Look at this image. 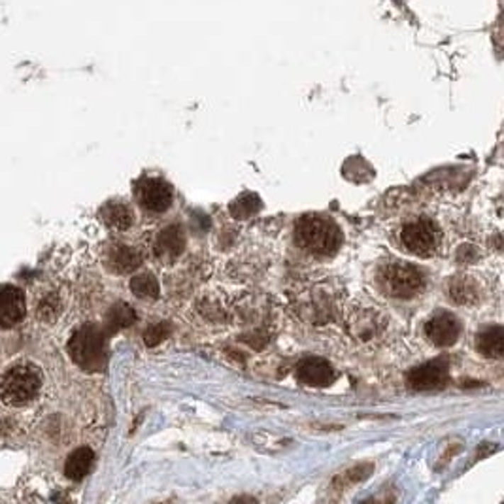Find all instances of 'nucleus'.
I'll return each mask as SVG.
<instances>
[{"instance_id": "nucleus-21", "label": "nucleus", "mask_w": 504, "mask_h": 504, "mask_svg": "<svg viewBox=\"0 0 504 504\" xmlns=\"http://www.w3.org/2000/svg\"><path fill=\"white\" fill-rule=\"evenodd\" d=\"M370 472H372V465H359L336 478V482H344L346 486H352V483H357L364 480V478H369Z\"/></svg>"}, {"instance_id": "nucleus-18", "label": "nucleus", "mask_w": 504, "mask_h": 504, "mask_svg": "<svg viewBox=\"0 0 504 504\" xmlns=\"http://www.w3.org/2000/svg\"><path fill=\"white\" fill-rule=\"evenodd\" d=\"M261 210V198L255 193H244L230 204V213L236 219H247Z\"/></svg>"}, {"instance_id": "nucleus-6", "label": "nucleus", "mask_w": 504, "mask_h": 504, "mask_svg": "<svg viewBox=\"0 0 504 504\" xmlns=\"http://www.w3.org/2000/svg\"><path fill=\"white\" fill-rule=\"evenodd\" d=\"M135 195L142 206L150 212H167L174 201L172 187L159 178H142L135 187Z\"/></svg>"}, {"instance_id": "nucleus-3", "label": "nucleus", "mask_w": 504, "mask_h": 504, "mask_svg": "<svg viewBox=\"0 0 504 504\" xmlns=\"http://www.w3.org/2000/svg\"><path fill=\"white\" fill-rule=\"evenodd\" d=\"M298 244L314 255H332L342 244L340 229L331 219L304 215L297 223Z\"/></svg>"}, {"instance_id": "nucleus-13", "label": "nucleus", "mask_w": 504, "mask_h": 504, "mask_svg": "<svg viewBox=\"0 0 504 504\" xmlns=\"http://www.w3.org/2000/svg\"><path fill=\"white\" fill-rule=\"evenodd\" d=\"M95 461V454L91 448H78L76 452L68 455L67 463H65V474L70 480H82L89 474L91 466Z\"/></svg>"}, {"instance_id": "nucleus-8", "label": "nucleus", "mask_w": 504, "mask_h": 504, "mask_svg": "<svg viewBox=\"0 0 504 504\" xmlns=\"http://www.w3.org/2000/svg\"><path fill=\"white\" fill-rule=\"evenodd\" d=\"M408 383L410 387H414L418 391L440 389L448 383V364L440 359L421 364L418 369L410 370Z\"/></svg>"}, {"instance_id": "nucleus-5", "label": "nucleus", "mask_w": 504, "mask_h": 504, "mask_svg": "<svg viewBox=\"0 0 504 504\" xmlns=\"http://www.w3.org/2000/svg\"><path fill=\"white\" fill-rule=\"evenodd\" d=\"M403 246L418 257H429L437 252L438 230L431 219L421 218L418 221L406 223L401 230Z\"/></svg>"}, {"instance_id": "nucleus-14", "label": "nucleus", "mask_w": 504, "mask_h": 504, "mask_svg": "<svg viewBox=\"0 0 504 504\" xmlns=\"http://www.w3.org/2000/svg\"><path fill=\"white\" fill-rule=\"evenodd\" d=\"M101 215L108 227L118 230H127L133 225V212L123 202H108L101 210Z\"/></svg>"}, {"instance_id": "nucleus-20", "label": "nucleus", "mask_w": 504, "mask_h": 504, "mask_svg": "<svg viewBox=\"0 0 504 504\" xmlns=\"http://www.w3.org/2000/svg\"><path fill=\"white\" fill-rule=\"evenodd\" d=\"M170 331H172V329H170V325H168L167 321H161V323H155V325H152L146 331V335H144V342H146V346L153 347V346H157V344H161L164 338H168Z\"/></svg>"}, {"instance_id": "nucleus-10", "label": "nucleus", "mask_w": 504, "mask_h": 504, "mask_svg": "<svg viewBox=\"0 0 504 504\" xmlns=\"http://www.w3.org/2000/svg\"><path fill=\"white\" fill-rule=\"evenodd\" d=\"M425 332L435 346H454L461 335V323L454 314H438L427 323Z\"/></svg>"}, {"instance_id": "nucleus-4", "label": "nucleus", "mask_w": 504, "mask_h": 504, "mask_svg": "<svg viewBox=\"0 0 504 504\" xmlns=\"http://www.w3.org/2000/svg\"><path fill=\"white\" fill-rule=\"evenodd\" d=\"M381 287L386 289L387 295L398 298L414 297L423 289L425 280L420 269L408 263H391L387 264L381 274Z\"/></svg>"}, {"instance_id": "nucleus-15", "label": "nucleus", "mask_w": 504, "mask_h": 504, "mask_svg": "<svg viewBox=\"0 0 504 504\" xmlns=\"http://www.w3.org/2000/svg\"><path fill=\"white\" fill-rule=\"evenodd\" d=\"M503 327H489V329H486L482 335L478 336V349H480V353L486 355V357L500 359L503 357Z\"/></svg>"}, {"instance_id": "nucleus-12", "label": "nucleus", "mask_w": 504, "mask_h": 504, "mask_svg": "<svg viewBox=\"0 0 504 504\" xmlns=\"http://www.w3.org/2000/svg\"><path fill=\"white\" fill-rule=\"evenodd\" d=\"M142 263V255L140 252H136L135 247L130 246H123V244H118L113 246L108 253V267L118 272V274H127V272H133L140 267Z\"/></svg>"}, {"instance_id": "nucleus-11", "label": "nucleus", "mask_w": 504, "mask_h": 504, "mask_svg": "<svg viewBox=\"0 0 504 504\" xmlns=\"http://www.w3.org/2000/svg\"><path fill=\"white\" fill-rule=\"evenodd\" d=\"M185 250V235L181 227L170 225L157 235L155 240V255L164 263H174Z\"/></svg>"}, {"instance_id": "nucleus-7", "label": "nucleus", "mask_w": 504, "mask_h": 504, "mask_svg": "<svg viewBox=\"0 0 504 504\" xmlns=\"http://www.w3.org/2000/svg\"><path fill=\"white\" fill-rule=\"evenodd\" d=\"M27 314V297L21 287L0 284V329L19 325Z\"/></svg>"}, {"instance_id": "nucleus-19", "label": "nucleus", "mask_w": 504, "mask_h": 504, "mask_svg": "<svg viewBox=\"0 0 504 504\" xmlns=\"http://www.w3.org/2000/svg\"><path fill=\"white\" fill-rule=\"evenodd\" d=\"M130 291L140 298H157L159 297V281L150 272L135 276L130 280Z\"/></svg>"}, {"instance_id": "nucleus-16", "label": "nucleus", "mask_w": 504, "mask_h": 504, "mask_svg": "<svg viewBox=\"0 0 504 504\" xmlns=\"http://www.w3.org/2000/svg\"><path fill=\"white\" fill-rule=\"evenodd\" d=\"M136 321V312L133 306L125 303H118L106 315V332H118L119 329L130 327Z\"/></svg>"}, {"instance_id": "nucleus-17", "label": "nucleus", "mask_w": 504, "mask_h": 504, "mask_svg": "<svg viewBox=\"0 0 504 504\" xmlns=\"http://www.w3.org/2000/svg\"><path fill=\"white\" fill-rule=\"evenodd\" d=\"M449 297L457 304H474L478 301L476 284L466 278H457L449 286Z\"/></svg>"}, {"instance_id": "nucleus-1", "label": "nucleus", "mask_w": 504, "mask_h": 504, "mask_svg": "<svg viewBox=\"0 0 504 504\" xmlns=\"http://www.w3.org/2000/svg\"><path fill=\"white\" fill-rule=\"evenodd\" d=\"M42 386V370L30 361H17L0 374V401L6 406L23 408L38 397Z\"/></svg>"}, {"instance_id": "nucleus-2", "label": "nucleus", "mask_w": 504, "mask_h": 504, "mask_svg": "<svg viewBox=\"0 0 504 504\" xmlns=\"http://www.w3.org/2000/svg\"><path fill=\"white\" fill-rule=\"evenodd\" d=\"M106 335L108 332L95 323H85L70 336L68 355L79 369L87 372L102 370L106 364Z\"/></svg>"}, {"instance_id": "nucleus-9", "label": "nucleus", "mask_w": 504, "mask_h": 504, "mask_svg": "<svg viewBox=\"0 0 504 504\" xmlns=\"http://www.w3.org/2000/svg\"><path fill=\"white\" fill-rule=\"evenodd\" d=\"M297 378L304 386L327 387L335 381L336 372L325 359L308 357L301 361V364L297 366Z\"/></svg>"}]
</instances>
